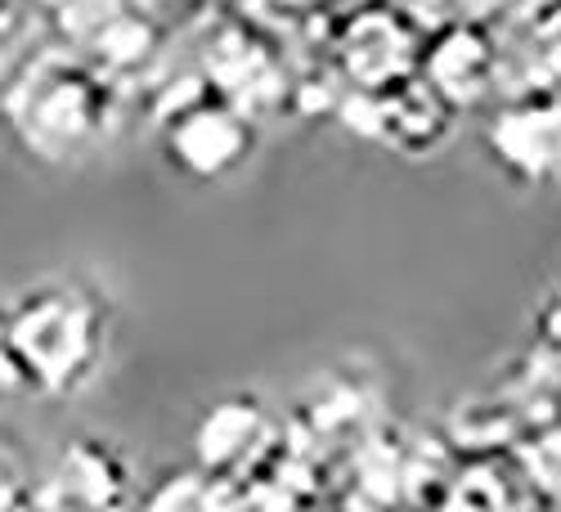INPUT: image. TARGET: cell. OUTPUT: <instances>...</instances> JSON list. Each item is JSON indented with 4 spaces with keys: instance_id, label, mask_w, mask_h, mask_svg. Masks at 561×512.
Wrapping results in <instances>:
<instances>
[{
    "instance_id": "1",
    "label": "cell",
    "mask_w": 561,
    "mask_h": 512,
    "mask_svg": "<svg viewBox=\"0 0 561 512\" xmlns=\"http://www.w3.org/2000/svg\"><path fill=\"white\" fill-rule=\"evenodd\" d=\"M5 122L14 139L41 162H81L95 153L117 117L104 64H90L59 45L27 50L5 86Z\"/></svg>"
},
{
    "instance_id": "2",
    "label": "cell",
    "mask_w": 561,
    "mask_h": 512,
    "mask_svg": "<svg viewBox=\"0 0 561 512\" xmlns=\"http://www.w3.org/2000/svg\"><path fill=\"white\" fill-rule=\"evenodd\" d=\"M5 346L19 383L36 396H77L108 351V306L85 284H41L5 319Z\"/></svg>"
},
{
    "instance_id": "3",
    "label": "cell",
    "mask_w": 561,
    "mask_h": 512,
    "mask_svg": "<svg viewBox=\"0 0 561 512\" xmlns=\"http://www.w3.org/2000/svg\"><path fill=\"white\" fill-rule=\"evenodd\" d=\"M162 149L190 180H225L256 149V117L207 81L162 117Z\"/></svg>"
},
{
    "instance_id": "4",
    "label": "cell",
    "mask_w": 561,
    "mask_h": 512,
    "mask_svg": "<svg viewBox=\"0 0 561 512\" xmlns=\"http://www.w3.org/2000/svg\"><path fill=\"white\" fill-rule=\"evenodd\" d=\"M270 413L261 409L256 396H229L203 413V423L194 432V454L198 468H207L220 481H239L261 468V458L270 454Z\"/></svg>"
},
{
    "instance_id": "5",
    "label": "cell",
    "mask_w": 561,
    "mask_h": 512,
    "mask_svg": "<svg viewBox=\"0 0 561 512\" xmlns=\"http://www.w3.org/2000/svg\"><path fill=\"white\" fill-rule=\"evenodd\" d=\"M36 503H85V508H108L126 499V463L113 445L100 436H81L68 445L55 463V473L45 477V490L32 494Z\"/></svg>"
},
{
    "instance_id": "6",
    "label": "cell",
    "mask_w": 561,
    "mask_h": 512,
    "mask_svg": "<svg viewBox=\"0 0 561 512\" xmlns=\"http://www.w3.org/2000/svg\"><path fill=\"white\" fill-rule=\"evenodd\" d=\"M41 10V0H0V72H10L32 50Z\"/></svg>"
}]
</instances>
